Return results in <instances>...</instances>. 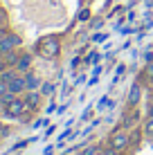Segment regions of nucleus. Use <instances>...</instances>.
Masks as SVG:
<instances>
[{"instance_id":"nucleus-6","label":"nucleus","mask_w":153,"mask_h":155,"mask_svg":"<svg viewBox=\"0 0 153 155\" xmlns=\"http://www.w3.org/2000/svg\"><path fill=\"white\" fill-rule=\"evenodd\" d=\"M38 101H41V94L36 92V90H29V92L25 94V106H27V108H36Z\"/></svg>"},{"instance_id":"nucleus-17","label":"nucleus","mask_w":153,"mask_h":155,"mask_svg":"<svg viewBox=\"0 0 153 155\" xmlns=\"http://www.w3.org/2000/svg\"><path fill=\"white\" fill-rule=\"evenodd\" d=\"M5 23V12H0V25Z\"/></svg>"},{"instance_id":"nucleus-9","label":"nucleus","mask_w":153,"mask_h":155,"mask_svg":"<svg viewBox=\"0 0 153 155\" xmlns=\"http://www.w3.org/2000/svg\"><path fill=\"white\" fill-rule=\"evenodd\" d=\"M29 63H32V56H27V54H25V56H20L18 58V63H16V65H18V70H27V68H29Z\"/></svg>"},{"instance_id":"nucleus-8","label":"nucleus","mask_w":153,"mask_h":155,"mask_svg":"<svg viewBox=\"0 0 153 155\" xmlns=\"http://www.w3.org/2000/svg\"><path fill=\"white\" fill-rule=\"evenodd\" d=\"M138 101H140V85L135 83L133 88H131V92H128V104H133V106H135Z\"/></svg>"},{"instance_id":"nucleus-3","label":"nucleus","mask_w":153,"mask_h":155,"mask_svg":"<svg viewBox=\"0 0 153 155\" xmlns=\"http://www.w3.org/2000/svg\"><path fill=\"white\" fill-rule=\"evenodd\" d=\"M18 43H20V38H18V36H5V38H0V54H9V52H12L14 50V47L16 45H18Z\"/></svg>"},{"instance_id":"nucleus-7","label":"nucleus","mask_w":153,"mask_h":155,"mask_svg":"<svg viewBox=\"0 0 153 155\" xmlns=\"http://www.w3.org/2000/svg\"><path fill=\"white\" fill-rule=\"evenodd\" d=\"M25 85H27V90H36L41 85V81H38V77H36V74H25Z\"/></svg>"},{"instance_id":"nucleus-2","label":"nucleus","mask_w":153,"mask_h":155,"mask_svg":"<svg viewBox=\"0 0 153 155\" xmlns=\"http://www.w3.org/2000/svg\"><path fill=\"white\" fill-rule=\"evenodd\" d=\"M41 52H43L45 56H56L59 54V41L56 38H45L41 43Z\"/></svg>"},{"instance_id":"nucleus-18","label":"nucleus","mask_w":153,"mask_h":155,"mask_svg":"<svg viewBox=\"0 0 153 155\" xmlns=\"http://www.w3.org/2000/svg\"><path fill=\"white\" fill-rule=\"evenodd\" d=\"M151 117H153V106H151Z\"/></svg>"},{"instance_id":"nucleus-13","label":"nucleus","mask_w":153,"mask_h":155,"mask_svg":"<svg viewBox=\"0 0 153 155\" xmlns=\"http://www.w3.org/2000/svg\"><path fill=\"white\" fill-rule=\"evenodd\" d=\"M52 90H54L52 83H43V90H41V92H43V94H52Z\"/></svg>"},{"instance_id":"nucleus-4","label":"nucleus","mask_w":153,"mask_h":155,"mask_svg":"<svg viewBox=\"0 0 153 155\" xmlns=\"http://www.w3.org/2000/svg\"><path fill=\"white\" fill-rule=\"evenodd\" d=\"M110 146H113L115 151H124V148L128 146V135H126V133H115L113 140H110Z\"/></svg>"},{"instance_id":"nucleus-10","label":"nucleus","mask_w":153,"mask_h":155,"mask_svg":"<svg viewBox=\"0 0 153 155\" xmlns=\"http://www.w3.org/2000/svg\"><path fill=\"white\" fill-rule=\"evenodd\" d=\"M7 92H9V85H7V83H5V81H2V79H0V99H2V97H5V94H7Z\"/></svg>"},{"instance_id":"nucleus-1","label":"nucleus","mask_w":153,"mask_h":155,"mask_svg":"<svg viewBox=\"0 0 153 155\" xmlns=\"http://www.w3.org/2000/svg\"><path fill=\"white\" fill-rule=\"evenodd\" d=\"M25 108H27V106H25V101H20V99H12V101H7V104H5V115L7 117H20L25 113Z\"/></svg>"},{"instance_id":"nucleus-16","label":"nucleus","mask_w":153,"mask_h":155,"mask_svg":"<svg viewBox=\"0 0 153 155\" xmlns=\"http://www.w3.org/2000/svg\"><path fill=\"white\" fill-rule=\"evenodd\" d=\"M146 133H153V117L149 119V126H146Z\"/></svg>"},{"instance_id":"nucleus-14","label":"nucleus","mask_w":153,"mask_h":155,"mask_svg":"<svg viewBox=\"0 0 153 155\" xmlns=\"http://www.w3.org/2000/svg\"><path fill=\"white\" fill-rule=\"evenodd\" d=\"M90 18V12H88V9H83L81 14H79V20H88Z\"/></svg>"},{"instance_id":"nucleus-5","label":"nucleus","mask_w":153,"mask_h":155,"mask_svg":"<svg viewBox=\"0 0 153 155\" xmlns=\"http://www.w3.org/2000/svg\"><path fill=\"white\" fill-rule=\"evenodd\" d=\"M7 85H9V92H14V94H18V92H23V90H27V85H25V79H20V77H14Z\"/></svg>"},{"instance_id":"nucleus-12","label":"nucleus","mask_w":153,"mask_h":155,"mask_svg":"<svg viewBox=\"0 0 153 155\" xmlns=\"http://www.w3.org/2000/svg\"><path fill=\"white\" fill-rule=\"evenodd\" d=\"M115 153H117V151L110 146V148H99V153H97V155H115Z\"/></svg>"},{"instance_id":"nucleus-11","label":"nucleus","mask_w":153,"mask_h":155,"mask_svg":"<svg viewBox=\"0 0 153 155\" xmlns=\"http://www.w3.org/2000/svg\"><path fill=\"white\" fill-rule=\"evenodd\" d=\"M97 153H99V146H88L81 155H97Z\"/></svg>"},{"instance_id":"nucleus-15","label":"nucleus","mask_w":153,"mask_h":155,"mask_svg":"<svg viewBox=\"0 0 153 155\" xmlns=\"http://www.w3.org/2000/svg\"><path fill=\"white\" fill-rule=\"evenodd\" d=\"M12 79H14V74H12V72H5V74H2V81H5V83H9Z\"/></svg>"},{"instance_id":"nucleus-19","label":"nucleus","mask_w":153,"mask_h":155,"mask_svg":"<svg viewBox=\"0 0 153 155\" xmlns=\"http://www.w3.org/2000/svg\"><path fill=\"white\" fill-rule=\"evenodd\" d=\"M79 155H81V153H79Z\"/></svg>"}]
</instances>
